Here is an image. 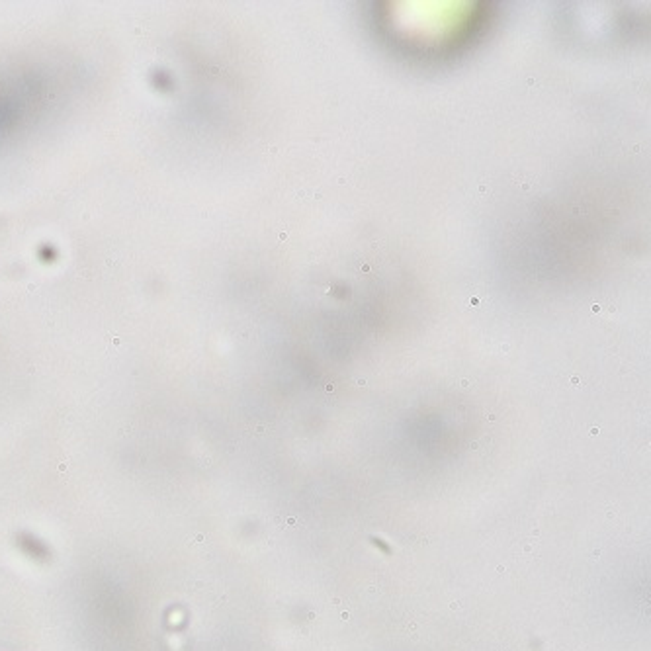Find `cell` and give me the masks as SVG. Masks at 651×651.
Segmentation results:
<instances>
[{"label":"cell","instance_id":"2","mask_svg":"<svg viewBox=\"0 0 651 651\" xmlns=\"http://www.w3.org/2000/svg\"><path fill=\"white\" fill-rule=\"evenodd\" d=\"M485 299H487V294H481V296H479L477 292H472V299H469V305L479 307L485 301Z\"/></svg>","mask_w":651,"mask_h":651},{"label":"cell","instance_id":"1","mask_svg":"<svg viewBox=\"0 0 651 651\" xmlns=\"http://www.w3.org/2000/svg\"><path fill=\"white\" fill-rule=\"evenodd\" d=\"M514 182H516V186H520L524 192H528V190H532L536 184H538V178L530 174V172H518V174H514Z\"/></svg>","mask_w":651,"mask_h":651}]
</instances>
